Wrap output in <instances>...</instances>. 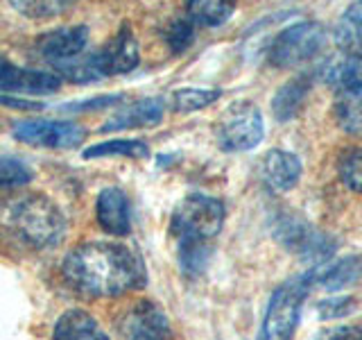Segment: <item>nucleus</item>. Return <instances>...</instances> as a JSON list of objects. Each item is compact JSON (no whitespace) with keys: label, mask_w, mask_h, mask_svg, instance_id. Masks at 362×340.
Segmentation results:
<instances>
[{"label":"nucleus","mask_w":362,"mask_h":340,"mask_svg":"<svg viewBox=\"0 0 362 340\" xmlns=\"http://www.w3.org/2000/svg\"><path fill=\"white\" fill-rule=\"evenodd\" d=\"M64 281L86 298H116L141 288L145 266L132 247L113 241L75 245L62 261Z\"/></svg>","instance_id":"obj_1"},{"label":"nucleus","mask_w":362,"mask_h":340,"mask_svg":"<svg viewBox=\"0 0 362 340\" xmlns=\"http://www.w3.org/2000/svg\"><path fill=\"white\" fill-rule=\"evenodd\" d=\"M68 222L57 204L41 193L0 198V238L23 249H52L66 236Z\"/></svg>","instance_id":"obj_2"},{"label":"nucleus","mask_w":362,"mask_h":340,"mask_svg":"<svg viewBox=\"0 0 362 340\" xmlns=\"http://www.w3.org/2000/svg\"><path fill=\"white\" fill-rule=\"evenodd\" d=\"M226 209L222 200L192 193L181 200L170 220V232L177 241V254L186 275H199L211 256L213 238L222 232Z\"/></svg>","instance_id":"obj_3"},{"label":"nucleus","mask_w":362,"mask_h":340,"mask_svg":"<svg viewBox=\"0 0 362 340\" xmlns=\"http://www.w3.org/2000/svg\"><path fill=\"white\" fill-rule=\"evenodd\" d=\"M315 286V270L286 279L274 288L260 322L256 340H294L301 320V306Z\"/></svg>","instance_id":"obj_4"},{"label":"nucleus","mask_w":362,"mask_h":340,"mask_svg":"<svg viewBox=\"0 0 362 340\" xmlns=\"http://www.w3.org/2000/svg\"><path fill=\"white\" fill-rule=\"evenodd\" d=\"M328 45V32L317 21H301L281 30L267 48V60L276 68H297L320 57Z\"/></svg>","instance_id":"obj_5"},{"label":"nucleus","mask_w":362,"mask_h":340,"mask_svg":"<svg viewBox=\"0 0 362 340\" xmlns=\"http://www.w3.org/2000/svg\"><path fill=\"white\" fill-rule=\"evenodd\" d=\"M272 234H274V238L288 252L297 254L301 261H310L315 268L326 264L337 249L335 241H331L320 230H315L305 218H299V215L288 211L274 215V220H272Z\"/></svg>","instance_id":"obj_6"},{"label":"nucleus","mask_w":362,"mask_h":340,"mask_svg":"<svg viewBox=\"0 0 362 340\" xmlns=\"http://www.w3.org/2000/svg\"><path fill=\"white\" fill-rule=\"evenodd\" d=\"M215 136L224 152L254 150L265 136L263 113L249 100L231 102L215 123Z\"/></svg>","instance_id":"obj_7"},{"label":"nucleus","mask_w":362,"mask_h":340,"mask_svg":"<svg viewBox=\"0 0 362 340\" xmlns=\"http://www.w3.org/2000/svg\"><path fill=\"white\" fill-rule=\"evenodd\" d=\"M14 139L32 147H48V150H71L82 145L86 132L79 125L62 118H25L11 128Z\"/></svg>","instance_id":"obj_8"},{"label":"nucleus","mask_w":362,"mask_h":340,"mask_svg":"<svg viewBox=\"0 0 362 340\" xmlns=\"http://www.w3.org/2000/svg\"><path fill=\"white\" fill-rule=\"evenodd\" d=\"M93 62L102 79L134 71L141 62V45L132 28L122 26L102 48L93 52Z\"/></svg>","instance_id":"obj_9"},{"label":"nucleus","mask_w":362,"mask_h":340,"mask_svg":"<svg viewBox=\"0 0 362 340\" xmlns=\"http://www.w3.org/2000/svg\"><path fill=\"white\" fill-rule=\"evenodd\" d=\"M59 86L62 79L54 73L23 68L0 55V91H3V96H43L52 94Z\"/></svg>","instance_id":"obj_10"},{"label":"nucleus","mask_w":362,"mask_h":340,"mask_svg":"<svg viewBox=\"0 0 362 340\" xmlns=\"http://www.w3.org/2000/svg\"><path fill=\"white\" fill-rule=\"evenodd\" d=\"M122 334L127 340H175L165 311L150 300L132 306L122 320Z\"/></svg>","instance_id":"obj_11"},{"label":"nucleus","mask_w":362,"mask_h":340,"mask_svg":"<svg viewBox=\"0 0 362 340\" xmlns=\"http://www.w3.org/2000/svg\"><path fill=\"white\" fill-rule=\"evenodd\" d=\"M88 45V28L86 26H64L50 30L37 41V52L52 68L75 57L84 55Z\"/></svg>","instance_id":"obj_12"},{"label":"nucleus","mask_w":362,"mask_h":340,"mask_svg":"<svg viewBox=\"0 0 362 340\" xmlns=\"http://www.w3.org/2000/svg\"><path fill=\"white\" fill-rule=\"evenodd\" d=\"M301 170L303 166L297 154L274 147V150L265 152V157L260 159L258 175H260V181H263V186L269 193H276L279 196V193H288L299 184Z\"/></svg>","instance_id":"obj_13"},{"label":"nucleus","mask_w":362,"mask_h":340,"mask_svg":"<svg viewBox=\"0 0 362 340\" xmlns=\"http://www.w3.org/2000/svg\"><path fill=\"white\" fill-rule=\"evenodd\" d=\"M98 225L111 236H127L132 232V202L127 193L118 186L100 191L95 202Z\"/></svg>","instance_id":"obj_14"},{"label":"nucleus","mask_w":362,"mask_h":340,"mask_svg":"<svg viewBox=\"0 0 362 340\" xmlns=\"http://www.w3.org/2000/svg\"><path fill=\"white\" fill-rule=\"evenodd\" d=\"M165 102L163 98H143L132 105L118 109L113 116L102 125L100 132H116V130H129V128H152L163 120Z\"/></svg>","instance_id":"obj_15"},{"label":"nucleus","mask_w":362,"mask_h":340,"mask_svg":"<svg viewBox=\"0 0 362 340\" xmlns=\"http://www.w3.org/2000/svg\"><path fill=\"white\" fill-rule=\"evenodd\" d=\"M315 75H320L328 86H333L335 91L351 89L362 84V57L358 55H344L337 52L326 57L322 66L317 68Z\"/></svg>","instance_id":"obj_16"},{"label":"nucleus","mask_w":362,"mask_h":340,"mask_svg":"<svg viewBox=\"0 0 362 340\" xmlns=\"http://www.w3.org/2000/svg\"><path fill=\"white\" fill-rule=\"evenodd\" d=\"M313 270H315V286H320L328 293H335L354 286L356 281L362 279V256L351 254Z\"/></svg>","instance_id":"obj_17"},{"label":"nucleus","mask_w":362,"mask_h":340,"mask_svg":"<svg viewBox=\"0 0 362 340\" xmlns=\"http://www.w3.org/2000/svg\"><path fill=\"white\" fill-rule=\"evenodd\" d=\"M310 86H313V75L308 73H301L297 77L288 79V82L276 91V96L272 98V113H274V118L279 123H288L297 116L305 98L310 94Z\"/></svg>","instance_id":"obj_18"},{"label":"nucleus","mask_w":362,"mask_h":340,"mask_svg":"<svg viewBox=\"0 0 362 340\" xmlns=\"http://www.w3.org/2000/svg\"><path fill=\"white\" fill-rule=\"evenodd\" d=\"M52 340H109V336L90 313L71 309L57 320Z\"/></svg>","instance_id":"obj_19"},{"label":"nucleus","mask_w":362,"mask_h":340,"mask_svg":"<svg viewBox=\"0 0 362 340\" xmlns=\"http://www.w3.org/2000/svg\"><path fill=\"white\" fill-rule=\"evenodd\" d=\"M333 116L339 125V130L362 139V84L342 89L335 94Z\"/></svg>","instance_id":"obj_20"},{"label":"nucleus","mask_w":362,"mask_h":340,"mask_svg":"<svg viewBox=\"0 0 362 340\" xmlns=\"http://www.w3.org/2000/svg\"><path fill=\"white\" fill-rule=\"evenodd\" d=\"M333 39L339 52L362 57V3H351L337 18Z\"/></svg>","instance_id":"obj_21"},{"label":"nucleus","mask_w":362,"mask_h":340,"mask_svg":"<svg viewBox=\"0 0 362 340\" xmlns=\"http://www.w3.org/2000/svg\"><path fill=\"white\" fill-rule=\"evenodd\" d=\"M233 3H215V0H192L186 5V16L195 28H220L233 16Z\"/></svg>","instance_id":"obj_22"},{"label":"nucleus","mask_w":362,"mask_h":340,"mask_svg":"<svg viewBox=\"0 0 362 340\" xmlns=\"http://www.w3.org/2000/svg\"><path fill=\"white\" fill-rule=\"evenodd\" d=\"M150 154V145L141 139H111L105 143L90 145L82 152L84 159L95 157H129V159H145Z\"/></svg>","instance_id":"obj_23"},{"label":"nucleus","mask_w":362,"mask_h":340,"mask_svg":"<svg viewBox=\"0 0 362 340\" xmlns=\"http://www.w3.org/2000/svg\"><path fill=\"white\" fill-rule=\"evenodd\" d=\"M222 96L220 89H177L173 91V109L188 113L213 105Z\"/></svg>","instance_id":"obj_24"},{"label":"nucleus","mask_w":362,"mask_h":340,"mask_svg":"<svg viewBox=\"0 0 362 340\" xmlns=\"http://www.w3.org/2000/svg\"><path fill=\"white\" fill-rule=\"evenodd\" d=\"M34 177L32 168L18 157L0 154V188H21Z\"/></svg>","instance_id":"obj_25"},{"label":"nucleus","mask_w":362,"mask_h":340,"mask_svg":"<svg viewBox=\"0 0 362 340\" xmlns=\"http://www.w3.org/2000/svg\"><path fill=\"white\" fill-rule=\"evenodd\" d=\"M163 39H165L170 50H173L175 55H181L190 48L192 41H195V26H192L188 16L175 18L163 28Z\"/></svg>","instance_id":"obj_26"},{"label":"nucleus","mask_w":362,"mask_h":340,"mask_svg":"<svg viewBox=\"0 0 362 340\" xmlns=\"http://www.w3.org/2000/svg\"><path fill=\"white\" fill-rule=\"evenodd\" d=\"M11 7L28 18L45 21V18H54V16L64 14L71 5L64 3V0H14Z\"/></svg>","instance_id":"obj_27"},{"label":"nucleus","mask_w":362,"mask_h":340,"mask_svg":"<svg viewBox=\"0 0 362 340\" xmlns=\"http://www.w3.org/2000/svg\"><path fill=\"white\" fill-rule=\"evenodd\" d=\"M337 173H339V179H342V184L349 191L362 196V150H351L339 157Z\"/></svg>","instance_id":"obj_28"},{"label":"nucleus","mask_w":362,"mask_h":340,"mask_svg":"<svg viewBox=\"0 0 362 340\" xmlns=\"http://www.w3.org/2000/svg\"><path fill=\"white\" fill-rule=\"evenodd\" d=\"M356 309V300L354 298H344V295H339V298H328L324 302H320V315L324 320H333V317H342V315H349L351 311Z\"/></svg>","instance_id":"obj_29"},{"label":"nucleus","mask_w":362,"mask_h":340,"mask_svg":"<svg viewBox=\"0 0 362 340\" xmlns=\"http://www.w3.org/2000/svg\"><path fill=\"white\" fill-rule=\"evenodd\" d=\"M124 96L122 94H113V96H95L90 100H82V102H73V105H68L64 109L68 111H93V109H107V107H113L122 102Z\"/></svg>","instance_id":"obj_30"},{"label":"nucleus","mask_w":362,"mask_h":340,"mask_svg":"<svg viewBox=\"0 0 362 340\" xmlns=\"http://www.w3.org/2000/svg\"><path fill=\"white\" fill-rule=\"evenodd\" d=\"M0 105L14 107V109H41L39 102H34V100L18 98V96H3V94H0Z\"/></svg>","instance_id":"obj_31"},{"label":"nucleus","mask_w":362,"mask_h":340,"mask_svg":"<svg viewBox=\"0 0 362 340\" xmlns=\"http://www.w3.org/2000/svg\"><path fill=\"white\" fill-rule=\"evenodd\" d=\"M326 340H362V327H342L328 334Z\"/></svg>","instance_id":"obj_32"}]
</instances>
